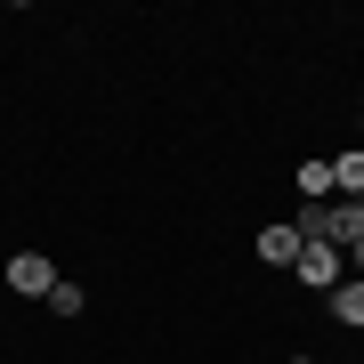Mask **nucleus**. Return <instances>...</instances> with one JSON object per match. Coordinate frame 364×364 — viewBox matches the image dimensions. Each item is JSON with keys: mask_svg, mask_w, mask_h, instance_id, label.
I'll return each mask as SVG.
<instances>
[{"mask_svg": "<svg viewBox=\"0 0 364 364\" xmlns=\"http://www.w3.org/2000/svg\"><path fill=\"white\" fill-rule=\"evenodd\" d=\"M291 275H299V284H316V291H340V284H348V251H332V243H299Z\"/></svg>", "mask_w": 364, "mask_h": 364, "instance_id": "obj_1", "label": "nucleus"}, {"mask_svg": "<svg viewBox=\"0 0 364 364\" xmlns=\"http://www.w3.org/2000/svg\"><path fill=\"white\" fill-rule=\"evenodd\" d=\"M9 291H25V299H49V291H57V267L41 259V251H16V259H9Z\"/></svg>", "mask_w": 364, "mask_h": 364, "instance_id": "obj_2", "label": "nucleus"}, {"mask_svg": "<svg viewBox=\"0 0 364 364\" xmlns=\"http://www.w3.org/2000/svg\"><path fill=\"white\" fill-rule=\"evenodd\" d=\"M259 259H267V267H291V259H299V227H291V219L259 227Z\"/></svg>", "mask_w": 364, "mask_h": 364, "instance_id": "obj_3", "label": "nucleus"}, {"mask_svg": "<svg viewBox=\"0 0 364 364\" xmlns=\"http://www.w3.org/2000/svg\"><path fill=\"white\" fill-rule=\"evenodd\" d=\"M332 316H340L348 332H364V275H356V284H340V291H332Z\"/></svg>", "mask_w": 364, "mask_h": 364, "instance_id": "obj_4", "label": "nucleus"}, {"mask_svg": "<svg viewBox=\"0 0 364 364\" xmlns=\"http://www.w3.org/2000/svg\"><path fill=\"white\" fill-rule=\"evenodd\" d=\"M299 195H308V203H332V162H299Z\"/></svg>", "mask_w": 364, "mask_h": 364, "instance_id": "obj_5", "label": "nucleus"}, {"mask_svg": "<svg viewBox=\"0 0 364 364\" xmlns=\"http://www.w3.org/2000/svg\"><path fill=\"white\" fill-rule=\"evenodd\" d=\"M332 186L340 195H364V154H332Z\"/></svg>", "mask_w": 364, "mask_h": 364, "instance_id": "obj_6", "label": "nucleus"}, {"mask_svg": "<svg viewBox=\"0 0 364 364\" xmlns=\"http://www.w3.org/2000/svg\"><path fill=\"white\" fill-rule=\"evenodd\" d=\"M49 308H57V316H81V284H65V275H57V291H49Z\"/></svg>", "mask_w": 364, "mask_h": 364, "instance_id": "obj_7", "label": "nucleus"}, {"mask_svg": "<svg viewBox=\"0 0 364 364\" xmlns=\"http://www.w3.org/2000/svg\"><path fill=\"white\" fill-rule=\"evenodd\" d=\"M348 267H356V275H364V235H356V243H348Z\"/></svg>", "mask_w": 364, "mask_h": 364, "instance_id": "obj_8", "label": "nucleus"}, {"mask_svg": "<svg viewBox=\"0 0 364 364\" xmlns=\"http://www.w3.org/2000/svg\"><path fill=\"white\" fill-rule=\"evenodd\" d=\"M291 364H308V356H291Z\"/></svg>", "mask_w": 364, "mask_h": 364, "instance_id": "obj_9", "label": "nucleus"}]
</instances>
